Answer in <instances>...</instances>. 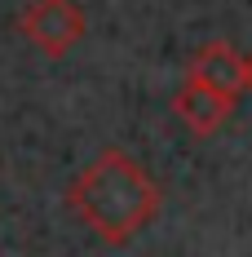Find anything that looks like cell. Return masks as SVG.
Instances as JSON below:
<instances>
[{
	"label": "cell",
	"instance_id": "obj_1",
	"mask_svg": "<svg viewBox=\"0 0 252 257\" xmlns=\"http://www.w3.org/2000/svg\"><path fill=\"white\" fill-rule=\"evenodd\" d=\"M76 217L106 244H128L159 213V186L128 151H102L67 191Z\"/></svg>",
	"mask_w": 252,
	"mask_h": 257
},
{
	"label": "cell",
	"instance_id": "obj_2",
	"mask_svg": "<svg viewBox=\"0 0 252 257\" xmlns=\"http://www.w3.org/2000/svg\"><path fill=\"white\" fill-rule=\"evenodd\" d=\"M23 36L49 58H62V53L76 49V40L84 36V14L71 0H31L23 9Z\"/></svg>",
	"mask_w": 252,
	"mask_h": 257
},
{
	"label": "cell",
	"instance_id": "obj_3",
	"mask_svg": "<svg viewBox=\"0 0 252 257\" xmlns=\"http://www.w3.org/2000/svg\"><path fill=\"white\" fill-rule=\"evenodd\" d=\"M234 102L239 98H230V93H217V89H208L199 80L186 76V84L173 93V111L177 120L190 128L195 138H208V133H217V128L226 124L230 115H234Z\"/></svg>",
	"mask_w": 252,
	"mask_h": 257
},
{
	"label": "cell",
	"instance_id": "obj_4",
	"mask_svg": "<svg viewBox=\"0 0 252 257\" xmlns=\"http://www.w3.org/2000/svg\"><path fill=\"white\" fill-rule=\"evenodd\" d=\"M190 80H199V84L217 89V93L239 98V93H248V58L234 45H226V40H208L190 58Z\"/></svg>",
	"mask_w": 252,
	"mask_h": 257
},
{
	"label": "cell",
	"instance_id": "obj_5",
	"mask_svg": "<svg viewBox=\"0 0 252 257\" xmlns=\"http://www.w3.org/2000/svg\"><path fill=\"white\" fill-rule=\"evenodd\" d=\"M248 93H252V53H248Z\"/></svg>",
	"mask_w": 252,
	"mask_h": 257
}]
</instances>
